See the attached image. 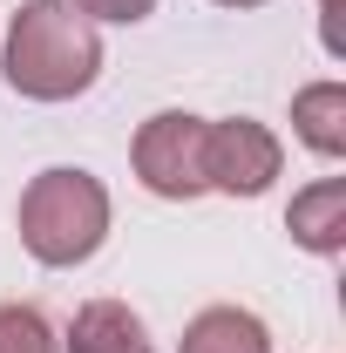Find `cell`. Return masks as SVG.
I'll list each match as a JSON object with an SVG mask.
<instances>
[{"instance_id":"cell-3","label":"cell","mask_w":346,"mask_h":353,"mask_svg":"<svg viewBox=\"0 0 346 353\" xmlns=\"http://www.w3.org/2000/svg\"><path fill=\"white\" fill-rule=\"evenodd\" d=\"M183 353H265V333H258V319H245V312H204Z\"/></svg>"},{"instance_id":"cell-1","label":"cell","mask_w":346,"mask_h":353,"mask_svg":"<svg viewBox=\"0 0 346 353\" xmlns=\"http://www.w3.org/2000/svg\"><path fill=\"white\" fill-rule=\"evenodd\" d=\"M7 75H14V88H28V95H68V88H82L95 75V34H88L68 7L34 0L21 14V28H14Z\"/></svg>"},{"instance_id":"cell-4","label":"cell","mask_w":346,"mask_h":353,"mask_svg":"<svg viewBox=\"0 0 346 353\" xmlns=\"http://www.w3.org/2000/svg\"><path fill=\"white\" fill-rule=\"evenodd\" d=\"M102 333H109V347H95V340L82 333V347H75V353H143L136 319H123V312H109V306H102Z\"/></svg>"},{"instance_id":"cell-2","label":"cell","mask_w":346,"mask_h":353,"mask_svg":"<svg viewBox=\"0 0 346 353\" xmlns=\"http://www.w3.org/2000/svg\"><path fill=\"white\" fill-rule=\"evenodd\" d=\"M102 238V190L82 170H48V183L28 197V245L41 259H82Z\"/></svg>"},{"instance_id":"cell-5","label":"cell","mask_w":346,"mask_h":353,"mask_svg":"<svg viewBox=\"0 0 346 353\" xmlns=\"http://www.w3.org/2000/svg\"><path fill=\"white\" fill-rule=\"evenodd\" d=\"M95 7H102V14H116V21H136L150 0H95Z\"/></svg>"}]
</instances>
